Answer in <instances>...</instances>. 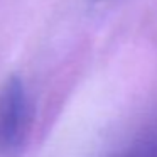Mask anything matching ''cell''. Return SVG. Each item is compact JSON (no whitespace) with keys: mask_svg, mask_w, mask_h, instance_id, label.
Returning <instances> with one entry per match:
<instances>
[{"mask_svg":"<svg viewBox=\"0 0 157 157\" xmlns=\"http://www.w3.org/2000/svg\"><path fill=\"white\" fill-rule=\"evenodd\" d=\"M31 101L19 76H9L0 86V155L21 152L31 128Z\"/></svg>","mask_w":157,"mask_h":157,"instance_id":"6da1fadb","label":"cell"}]
</instances>
